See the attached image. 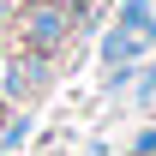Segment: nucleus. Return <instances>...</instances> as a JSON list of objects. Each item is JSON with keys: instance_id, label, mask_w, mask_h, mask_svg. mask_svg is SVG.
Masks as SVG:
<instances>
[{"instance_id": "0eeeda50", "label": "nucleus", "mask_w": 156, "mask_h": 156, "mask_svg": "<svg viewBox=\"0 0 156 156\" xmlns=\"http://www.w3.org/2000/svg\"><path fill=\"white\" fill-rule=\"evenodd\" d=\"M0 18H6V0H0Z\"/></svg>"}, {"instance_id": "423d86ee", "label": "nucleus", "mask_w": 156, "mask_h": 156, "mask_svg": "<svg viewBox=\"0 0 156 156\" xmlns=\"http://www.w3.org/2000/svg\"><path fill=\"white\" fill-rule=\"evenodd\" d=\"M132 156H156V126H144V132L132 138Z\"/></svg>"}, {"instance_id": "f257e3e1", "label": "nucleus", "mask_w": 156, "mask_h": 156, "mask_svg": "<svg viewBox=\"0 0 156 156\" xmlns=\"http://www.w3.org/2000/svg\"><path fill=\"white\" fill-rule=\"evenodd\" d=\"M66 30H72V6L66 0H36V6H24V18H18L24 54H54L66 42Z\"/></svg>"}, {"instance_id": "20e7f679", "label": "nucleus", "mask_w": 156, "mask_h": 156, "mask_svg": "<svg viewBox=\"0 0 156 156\" xmlns=\"http://www.w3.org/2000/svg\"><path fill=\"white\" fill-rule=\"evenodd\" d=\"M132 102H138V108H150V102H156V60L132 72Z\"/></svg>"}, {"instance_id": "39448f33", "label": "nucleus", "mask_w": 156, "mask_h": 156, "mask_svg": "<svg viewBox=\"0 0 156 156\" xmlns=\"http://www.w3.org/2000/svg\"><path fill=\"white\" fill-rule=\"evenodd\" d=\"M24 138H30V114H18L12 126H6V132H0V150H18Z\"/></svg>"}, {"instance_id": "7ed1b4c3", "label": "nucleus", "mask_w": 156, "mask_h": 156, "mask_svg": "<svg viewBox=\"0 0 156 156\" xmlns=\"http://www.w3.org/2000/svg\"><path fill=\"white\" fill-rule=\"evenodd\" d=\"M144 54H150V48H144L132 30H108V36H102V66H108V72H114V66H138Z\"/></svg>"}, {"instance_id": "f03ea898", "label": "nucleus", "mask_w": 156, "mask_h": 156, "mask_svg": "<svg viewBox=\"0 0 156 156\" xmlns=\"http://www.w3.org/2000/svg\"><path fill=\"white\" fill-rule=\"evenodd\" d=\"M48 84V54H6L0 60V102L6 108H24Z\"/></svg>"}]
</instances>
